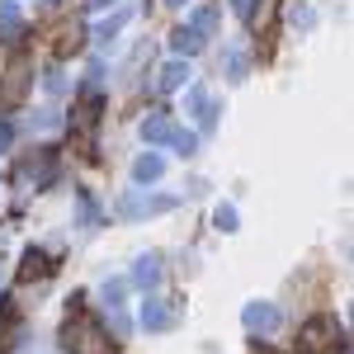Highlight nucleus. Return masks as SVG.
Segmentation results:
<instances>
[{"instance_id":"20e7f679","label":"nucleus","mask_w":354,"mask_h":354,"mask_svg":"<svg viewBox=\"0 0 354 354\" xmlns=\"http://www.w3.org/2000/svg\"><path fill=\"white\" fill-rule=\"evenodd\" d=\"M245 322H250L255 330H270V326H274V312H270V307H255V312H250Z\"/></svg>"},{"instance_id":"f03ea898","label":"nucleus","mask_w":354,"mask_h":354,"mask_svg":"<svg viewBox=\"0 0 354 354\" xmlns=\"http://www.w3.org/2000/svg\"><path fill=\"white\" fill-rule=\"evenodd\" d=\"M330 340H335V322H326V317H322V322H307V326H302V350H307V354H322Z\"/></svg>"},{"instance_id":"7ed1b4c3","label":"nucleus","mask_w":354,"mask_h":354,"mask_svg":"<svg viewBox=\"0 0 354 354\" xmlns=\"http://www.w3.org/2000/svg\"><path fill=\"white\" fill-rule=\"evenodd\" d=\"M24 85H28V62H15V66L5 71V85H0V100H5V104H19Z\"/></svg>"},{"instance_id":"f257e3e1","label":"nucleus","mask_w":354,"mask_h":354,"mask_svg":"<svg viewBox=\"0 0 354 354\" xmlns=\"http://www.w3.org/2000/svg\"><path fill=\"white\" fill-rule=\"evenodd\" d=\"M66 350L71 354H104L109 345H104V330L95 326V322L76 317V322H66Z\"/></svg>"}]
</instances>
